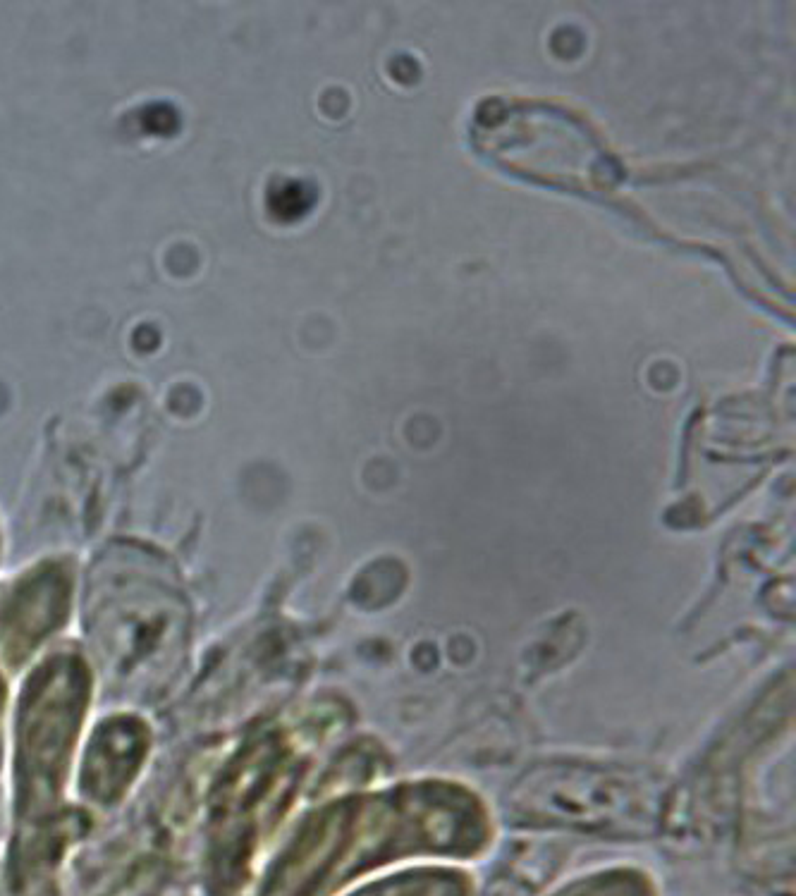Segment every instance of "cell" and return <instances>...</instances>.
I'll return each instance as SVG.
<instances>
[{"instance_id":"1","label":"cell","mask_w":796,"mask_h":896,"mask_svg":"<svg viewBox=\"0 0 796 896\" xmlns=\"http://www.w3.org/2000/svg\"><path fill=\"white\" fill-rule=\"evenodd\" d=\"M311 206H314V199H311V192L306 184L285 182L283 187L273 192L271 208L275 216L283 220L302 218L306 211H311Z\"/></svg>"}]
</instances>
